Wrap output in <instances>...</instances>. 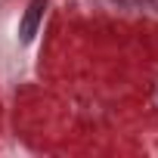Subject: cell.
<instances>
[{
	"mask_svg": "<svg viewBox=\"0 0 158 158\" xmlns=\"http://www.w3.org/2000/svg\"><path fill=\"white\" fill-rule=\"evenodd\" d=\"M44 6H47V0H31V6H28V13H25V19H22V28H19V34H22L25 44L34 40L37 25H40V19H44Z\"/></svg>",
	"mask_w": 158,
	"mask_h": 158,
	"instance_id": "cell-1",
	"label": "cell"
}]
</instances>
